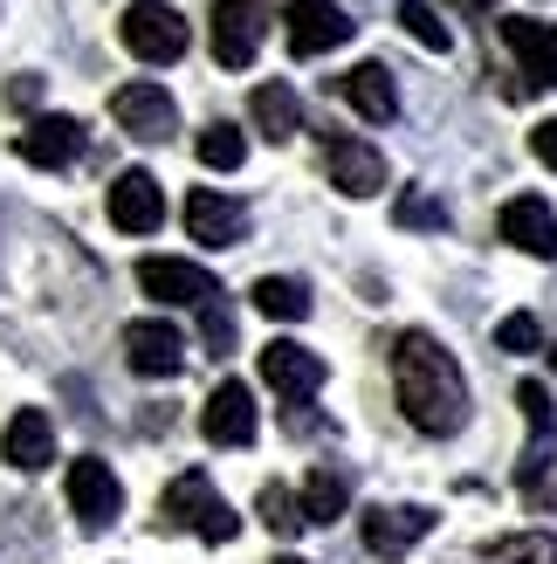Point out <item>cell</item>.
Segmentation results:
<instances>
[{
	"mask_svg": "<svg viewBox=\"0 0 557 564\" xmlns=\"http://www.w3.org/2000/svg\"><path fill=\"white\" fill-rule=\"evenodd\" d=\"M495 345H503V351H516V358H531V351L544 345V324L531 317V310H516V317H503V324H495Z\"/></svg>",
	"mask_w": 557,
	"mask_h": 564,
	"instance_id": "cell-28",
	"label": "cell"
},
{
	"mask_svg": "<svg viewBox=\"0 0 557 564\" xmlns=\"http://www.w3.org/2000/svg\"><path fill=\"white\" fill-rule=\"evenodd\" d=\"M489 564H557V538L550 530H523V538H495Z\"/></svg>",
	"mask_w": 557,
	"mask_h": 564,
	"instance_id": "cell-23",
	"label": "cell"
},
{
	"mask_svg": "<svg viewBox=\"0 0 557 564\" xmlns=\"http://www.w3.org/2000/svg\"><path fill=\"white\" fill-rule=\"evenodd\" d=\"M393 392H400V413L434 441L468 427V379H461L455 351L440 345V337H427V330H400L393 337Z\"/></svg>",
	"mask_w": 557,
	"mask_h": 564,
	"instance_id": "cell-1",
	"label": "cell"
},
{
	"mask_svg": "<svg viewBox=\"0 0 557 564\" xmlns=\"http://www.w3.org/2000/svg\"><path fill=\"white\" fill-rule=\"evenodd\" d=\"M523 69H531V83H557V21L544 28V42H537V55Z\"/></svg>",
	"mask_w": 557,
	"mask_h": 564,
	"instance_id": "cell-31",
	"label": "cell"
},
{
	"mask_svg": "<svg viewBox=\"0 0 557 564\" xmlns=\"http://www.w3.org/2000/svg\"><path fill=\"white\" fill-rule=\"evenodd\" d=\"M255 427H262V420H255V392H248L241 379H220L214 400L200 406V434L214 447H248V441H255Z\"/></svg>",
	"mask_w": 557,
	"mask_h": 564,
	"instance_id": "cell-13",
	"label": "cell"
},
{
	"mask_svg": "<svg viewBox=\"0 0 557 564\" xmlns=\"http://www.w3.org/2000/svg\"><path fill=\"white\" fill-rule=\"evenodd\" d=\"M283 21H290V55H330V48H345L351 28H358L338 0H290Z\"/></svg>",
	"mask_w": 557,
	"mask_h": 564,
	"instance_id": "cell-8",
	"label": "cell"
},
{
	"mask_svg": "<svg viewBox=\"0 0 557 564\" xmlns=\"http://www.w3.org/2000/svg\"><path fill=\"white\" fill-rule=\"evenodd\" d=\"M118 510H124V482L110 475V462H97V455L69 462V517L97 538V530L118 523Z\"/></svg>",
	"mask_w": 557,
	"mask_h": 564,
	"instance_id": "cell-5",
	"label": "cell"
},
{
	"mask_svg": "<svg viewBox=\"0 0 557 564\" xmlns=\"http://www.w3.org/2000/svg\"><path fill=\"white\" fill-rule=\"evenodd\" d=\"M124 365L138 379H173L179 365H186V337L179 324H165V317H138L124 324Z\"/></svg>",
	"mask_w": 557,
	"mask_h": 564,
	"instance_id": "cell-7",
	"label": "cell"
},
{
	"mask_svg": "<svg viewBox=\"0 0 557 564\" xmlns=\"http://www.w3.org/2000/svg\"><path fill=\"white\" fill-rule=\"evenodd\" d=\"M262 386L283 392V400H310L324 386V358L303 351L296 337H275V345H262Z\"/></svg>",
	"mask_w": 557,
	"mask_h": 564,
	"instance_id": "cell-15",
	"label": "cell"
},
{
	"mask_svg": "<svg viewBox=\"0 0 557 564\" xmlns=\"http://www.w3.org/2000/svg\"><path fill=\"white\" fill-rule=\"evenodd\" d=\"M400 28H406V35L421 42V48H434V55H448V48H455L448 21H440V14L427 8V0H400Z\"/></svg>",
	"mask_w": 557,
	"mask_h": 564,
	"instance_id": "cell-24",
	"label": "cell"
},
{
	"mask_svg": "<svg viewBox=\"0 0 557 564\" xmlns=\"http://www.w3.org/2000/svg\"><path fill=\"white\" fill-rule=\"evenodd\" d=\"M241 159H248V138L234 124H207L200 131V165H214V173H241Z\"/></svg>",
	"mask_w": 557,
	"mask_h": 564,
	"instance_id": "cell-25",
	"label": "cell"
},
{
	"mask_svg": "<svg viewBox=\"0 0 557 564\" xmlns=\"http://www.w3.org/2000/svg\"><path fill=\"white\" fill-rule=\"evenodd\" d=\"M8 104H14V110H35V104H42V76H21V83H8Z\"/></svg>",
	"mask_w": 557,
	"mask_h": 564,
	"instance_id": "cell-33",
	"label": "cell"
},
{
	"mask_svg": "<svg viewBox=\"0 0 557 564\" xmlns=\"http://www.w3.org/2000/svg\"><path fill=\"white\" fill-rule=\"evenodd\" d=\"M393 220H400V228H448V207L427 200V193H406V200L393 207Z\"/></svg>",
	"mask_w": 557,
	"mask_h": 564,
	"instance_id": "cell-29",
	"label": "cell"
},
{
	"mask_svg": "<svg viewBox=\"0 0 557 564\" xmlns=\"http://www.w3.org/2000/svg\"><path fill=\"white\" fill-rule=\"evenodd\" d=\"M207 35H214V63L220 69H248L262 55V35H269V14L255 0H214L207 14Z\"/></svg>",
	"mask_w": 557,
	"mask_h": 564,
	"instance_id": "cell-4",
	"label": "cell"
},
{
	"mask_svg": "<svg viewBox=\"0 0 557 564\" xmlns=\"http://www.w3.org/2000/svg\"><path fill=\"white\" fill-rule=\"evenodd\" d=\"M165 523H179V530H193V538H207V544H234V530H241V517L220 502V489L200 468L165 489Z\"/></svg>",
	"mask_w": 557,
	"mask_h": 564,
	"instance_id": "cell-2",
	"label": "cell"
},
{
	"mask_svg": "<svg viewBox=\"0 0 557 564\" xmlns=\"http://www.w3.org/2000/svg\"><path fill=\"white\" fill-rule=\"evenodd\" d=\"M118 35H124V48L138 55V63H179L186 42H193L179 8H165V0H131L124 21H118Z\"/></svg>",
	"mask_w": 557,
	"mask_h": 564,
	"instance_id": "cell-3",
	"label": "cell"
},
{
	"mask_svg": "<svg viewBox=\"0 0 557 564\" xmlns=\"http://www.w3.org/2000/svg\"><path fill=\"white\" fill-rule=\"evenodd\" d=\"M255 510H262V523L275 530V538H296V530H303V496H290L283 482H269L255 496Z\"/></svg>",
	"mask_w": 557,
	"mask_h": 564,
	"instance_id": "cell-26",
	"label": "cell"
},
{
	"mask_svg": "<svg viewBox=\"0 0 557 564\" xmlns=\"http://www.w3.org/2000/svg\"><path fill=\"white\" fill-rule=\"evenodd\" d=\"M83 145H90V131H83L76 118H63V110H48V118H35V124L14 138V152H21L28 165H42V173H63V165H76Z\"/></svg>",
	"mask_w": 557,
	"mask_h": 564,
	"instance_id": "cell-12",
	"label": "cell"
},
{
	"mask_svg": "<svg viewBox=\"0 0 557 564\" xmlns=\"http://www.w3.org/2000/svg\"><path fill=\"white\" fill-rule=\"evenodd\" d=\"M248 110H255V131L269 138V145H290V138L303 131V104L283 76L275 83H255V97H248Z\"/></svg>",
	"mask_w": 557,
	"mask_h": 564,
	"instance_id": "cell-20",
	"label": "cell"
},
{
	"mask_svg": "<svg viewBox=\"0 0 557 564\" xmlns=\"http://www.w3.org/2000/svg\"><path fill=\"white\" fill-rule=\"evenodd\" d=\"M338 97H345L365 124H393V118H400V90H393V69H385V63L345 69V76H338Z\"/></svg>",
	"mask_w": 557,
	"mask_h": 564,
	"instance_id": "cell-19",
	"label": "cell"
},
{
	"mask_svg": "<svg viewBox=\"0 0 557 564\" xmlns=\"http://www.w3.org/2000/svg\"><path fill=\"white\" fill-rule=\"evenodd\" d=\"M351 510V475L345 468H310L303 482V523H338Z\"/></svg>",
	"mask_w": 557,
	"mask_h": 564,
	"instance_id": "cell-21",
	"label": "cell"
},
{
	"mask_svg": "<svg viewBox=\"0 0 557 564\" xmlns=\"http://www.w3.org/2000/svg\"><path fill=\"white\" fill-rule=\"evenodd\" d=\"M228 345H234V317H228V303L214 296V303H207V351L228 358Z\"/></svg>",
	"mask_w": 557,
	"mask_h": 564,
	"instance_id": "cell-30",
	"label": "cell"
},
{
	"mask_svg": "<svg viewBox=\"0 0 557 564\" xmlns=\"http://www.w3.org/2000/svg\"><path fill=\"white\" fill-rule=\"evenodd\" d=\"M476 8H489V0H476Z\"/></svg>",
	"mask_w": 557,
	"mask_h": 564,
	"instance_id": "cell-35",
	"label": "cell"
},
{
	"mask_svg": "<svg viewBox=\"0 0 557 564\" xmlns=\"http://www.w3.org/2000/svg\"><path fill=\"white\" fill-rule=\"evenodd\" d=\"M550 358H557V351H550Z\"/></svg>",
	"mask_w": 557,
	"mask_h": 564,
	"instance_id": "cell-36",
	"label": "cell"
},
{
	"mask_svg": "<svg viewBox=\"0 0 557 564\" xmlns=\"http://www.w3.org/2000/svg\"><path fill=\"white\" fill-rule=\"evenodd\" d=\"M110 118H118L131 138H145V145H165V138L179 131V104L159 90V83H124L118 97H110Z\"/></svg>",
	"mask_w": 557,
	"mask_h": 564,
	"instance_id": "cell-9",
	"label": "cell"
},
{
	"mask_svg": "<svg viewBox=\"0 0 557 564\" xmlns=\"http://www.w3.org/2000/svg\"><path fill=\"white\" fill-rule=\"evenodd\" d=\"M495 228H503V241H510V248H523V256L557 262V214H550V200H537V193H516Z\"/></svg>",
	"mask_w": 557,
	"mask_h": 564,
	"instance_id": "cell-16",
	"label": "cell"
},
{
	"mask_svg": "<svg viewBox=\"0 0 557 564\" xmlns=\"http://www.w3.org/2000/svg\"><path fill=\"white\" fill-rule=\"evenodd\" d=\"M531 152H537V159L550 165V173H557V118H544V124L531 131Z\"/></svg>",
	"mask_w": 557,
	"mask_h": 564,
	"instance_id": "cell-32",
	"label": "cell"
},
{
	"mask_svg": "<svg viewBox=\"0 0 557 564\" xmlns=\"http://www.w3.org/2000/svg\"><path fill=\"white\" fill-rule=\"evenodd\" d=\"M275 564H310V557H275Z\"/></svg>",
	"mask_w": 557,
	"mask_h": 564,
	"instance_id": "cell-34",
	"label": "cell"
},
{
	"mask_svg": "<svg viewBox=\"0 0 557 564\" xmlns=\"http://www.w3.org/2000/svg\"><path fill=\"white\" fill-rule=\"evenodd\" d=\"M248 296H255V310L275 317V324H303V317H310V282H296V275H262Z\"/></svg>",
	"mask_w": 557,
	"mask_h": 564,
	"instance_id": "cell-22",
	"label": "cell"
},
{
	"mask_svg": "<svg viewBox=\"0 0 557 564\" xmlns=\"http://www.w3.org/2000/svg\"><path fill=\"white\" fill-rule=\"evenodd\" d=\"M358 530H365L372 557H406L434 530V510H421V502H379V510L358 517Z\"/></svg>",
	"mask_w": 557,
	"mask_h": 564,
	"instance_id": "cell-10",
	"label": "cell"
},
{
	"mask_svg": "<svg viewBox=\"0 0 557 564\" xmlns=\"http://www.w3.org/2000/svg\"><path fill=\"white\" fill-rule=\"evenodd\" d=\"M138 290L159 296V303H193V310H207V303L220 296V282H214V269H200V262L145 256V262H138Z\"/></svg>",
	"mask_w": 557,
	"mask_h": 564,
	"instance_id": "cell-6",
	"label": "cell"
},
{
	"mask_svg": "<svg viewBox=\"0 0 557 564\" xmlns=\"http://www.w3.org/2000/svg\"><path fill=\"white\" fill-rule=\"evenodd\" d=\"M0 455H8V468H21V475H42L55 462V420L42 406H21L8 420V434H0Z\"/></svg>",
	"mask_w": 557,
	"mask_h": 564,
	"instance_id": "cell-18",
	"label": "cell"
},
{
	"mask_svg": "<svg viewBox=\"0 0 557 564\" xmlns=\"http://www.w3.org/2000/svg\"><path fill=\"white\" fill-rule=\"evenodd\" d=\"M516 406H523V420H531V434H537V441L557 434V406H550V392H544L537 379H523V386H516Z\"/></svg>",
	"mask_w": 557,
	"mask_h": 564,
	"instance_id": "cell-27",
	"label": "cell"
},
{
	"mask_svg": "<svg viewBox=\"0 0 557 564\" xmlns=\"http://www.w3.org/2000/svg\"><path fill=\"white\" fill-rule=\"evenodd\" d=\"M324 173L338 193H351V200H372L385 186V152L365 145V138H324Z\"/></svg>",
	"mask_w": 557,
	"mask_h": 564,
	"instance_id": "cell-11",
	"label": "cell"
},
{
	"mask_svg": "<svg viewBox=\"0 0 557 564\" xmlns=\"http://www.w3.org/2000/svg\"><path fill=\"white\" fill-rule=\"evenodd\" d=\"M110 220H118L124 235H152L159 220H165V193H159V180L152 173H118L110 180Z\"/></svg>",
	"mask_w": 557,
	"mask_h": 564,
	"instance_id": "cell-17",
	"label": "cell"
},
{
	"mask_svg": "<svg viewBox=\"0 0 557 564\" xmlns=\"http://www.w3.org/2000/svg\"><path fill=\"white\" fill-rule=\"evenodd\" d=\"M186 235L200 248H234L248 235V207L228 200V193H214V186H193L186 193Z\"/></svg>",
	"mask_w": 557,
	"mask_h": 564,
	"instance_id": "cell-14",
	"label": "cell"
}]
</instances>
